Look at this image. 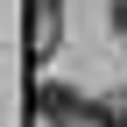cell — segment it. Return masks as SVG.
<instances>
[{"instance_id":"1","label":"cell","mask_w":127,"mask_h":127,"mask_svg":"<svg viewBox=\"0 0 127 127\" xmlns=\"http://www.w3.org/2000/svg\"><path fill=\"white\" fill-rule=\"evenodd\" d=\"M35 106H42V120H64V113H78L85 99H78V92H64V85H42V92H35Z\"/></svg>"},{"instance_id":"2","label":"cell","mask_w":127,"mask_h":127,"mask_svg":"<svg viewBox=\"0 0 127 127\" xmlns=\"http://www.w3.org/2000/svg\"><path fill=\"white\" fill-rule=\"evenodd\" d=\"M113 28H127V0H113Z\"/></svg>"},{"instance_id":"3","label":"cell","mask_w":127,"mask_h":127,"mask_svg":"<svg viewBox=\"0 0 127 127\" xmlns=\"http://www.w3.org/2000/svg\"><path fill=\"white\" fill-rule=\"evenodd\" d=\"M113 127H127V113H113Z\"/></svg>"}]
</instances>
